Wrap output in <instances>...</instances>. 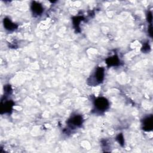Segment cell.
I'll use <instances>...</instances> for the list:
<instances>
[{
  "instance_id": "1",
  "label": "cell",
  "mask_w": 153,
  "mask_h": 153,
  "mask_svg": "<svg viewBox=\"0 0 153 153\" xmlns=\"http://www.w3.org/2000/svg\"><path fill=\"white\" fill-rule=\"evenodd\" d=\"M95 106L97 111L103 112L108 108L109 102L104 97H99L95 101Z\"/></svg>"
},
{
  "instance_id": "2",
  "label": "cell",
  "mask_w": 153,
  "mask_h": 153,
  "mask_svg": "<svg viewBox=\"0 0 153 153\" xmlns=\"http://www.w3.org/2000/svg\"><path fill=\"white\" fill-rule=\"evenodd\" d=\"M153 121L152 115H150L145 117L142 121V129L145 131L149 132L152 130Z\"/></svg>"
},
{
  "instance_id": "3",
  "label": "cell",
  "mask_w": 153,
  "mask_h": 153,
  "mask_svg": "<svg viewBox=\"0 0 153 153\" xmlns=\"http://www.w3.org/2000/svg\"><path fill=\"white\" fill-rule=\"evenodd\" d=\"M104 79V69L103 68L99 67L96 69L94 74V80L97 83L99 84L102 82Z\"/></svg>"
},
{
  "instance_id": "4",
  "label": "cell",
  "mask_w": 153,
  "mask_h": 153,
  "mask_svg": "<svg viewBox=\"0 0 153 153\" xmlns=\"http://www.w3.org/2000/svg\"><path fill=\"white\" fill-rule=\"evenodd\" d=\"M70 127H80L83 123V118L81 115H75L72 117L68 121Z\"/></svg>"
},
{
  "instance_id": "5",
  "label": "cell",
  "mask_w": 153,
  "mask_h": 153,
  "mask_svg": "<svg viewBox=\"0 0 153 153\" xmlns=\"http://www.w3.org/2000/svg\"><path fill=\"white\" fill-rule=\"evenodd\" d=\"M31 10L32 14L35 16H38L41 15L43 12V8L42 6L37 2L34 1L31 4Z\"/></svg>"
},
{
  "instance_id": "6",
  "label": "cell",
  "mask_w": 153,
  "mask_h": 153,
  "mask_svg": "<svg viewBox=\"0 0 153 153\" xmlns=\"http://www.w3.org/2000/svg\"><path fill=\"white\" fill-rule=\"evenodd\" d=\"M4 25L6 30L9 31H13L17 28V25L13 23L9 19L6 18L4 19Z\"/></svg>"
},
{
  "instance_id": "7",
  "label": "cell",
  "mask_w": 153,
  "mask_h": 153,
  "mask_svg": "<svg viewBox=\"0 0 153 153\" xmlns=\"http://www.w3.org/2000/svg\"><path fill=\"white\" fill-rule=\"evenodd\" d=\"M107 64L108 66H117L119 64V59L117 56L109 58L106 60Z\"/></svg>"
},
{
  "instance_id": "8",
  "label": "cell",
  "mask_w": 153,
  "mask_h": 153,
  "mask_svg": "<svg viewBox=\"0 0 153 153\" xmlns=\"http://www.w3.org/2000/svg\"><path fill=\"white\" fill-rule=\"evenodd\" d=\"M13 105V102L11 101H8L5 102L3 105H1V111H4L5 113H10L12 110V107Z\"/></svg>"
},
{
  "instance_id": "9",
  "label": "cell",
  "mask_w": 153,
  "mask_h": 153,
  "mask_svg": "<svg viewBox=\"0 0 153 153\" xmlns=\"http://www.w3.org/2000/svg\"><path fill=\"white\" fill-rule=\"evenodd\" d=\"M117 139L118 141V142L121 144V145H123L124 144V138H123V136L121 134H120L118 135V136H117Z\"/></svg>"
},
{
  "instance_id": "10",
  "label": "cell",
  "mask_w": 153,
  "mask_h": 153,
  "mask_svg": "<svg viewBox=\"0 0 153 153\" xmlns=\"http://www.w3.org/2000/svg\"><path fill=\"white\" fill-rule=\"evenodd\" d=\"M150 50V47L149 45V44H146L144 45V47H142V51L144 52H149Z\"/></svg>"
},
{
  "instance_id": "11",
  "label": "cell",
  "mask_w": 153,
  "mask_h": 153,
  "mask_svg": "<svg viewBox=\"0 0 153 153\" xmlns=\"http://www.w3.org/2000/svg\"><path fill=\"white\" fill-rule=\"evenodd\" d=\"M147 20L149 23H150V24H151L152 20V15L151 12H148V13H147Z\"/></svg>"
},
{
  "instance_id": "12",
  "label": "cell",
  "mask_w": 153,
  "mask_h": 153,
  "mask_svg": "<svg viewBox=\"0 0 153 153\" xmlns=\"http://www.w3.org/2000/svg\"><path fill=\"white\" fill-rule=\"evenodd\" d=\"M148 34L149 35V36L152 38V25L150 24L149 25V27L148 28Z\"/></svg>"
}]
</instances>
